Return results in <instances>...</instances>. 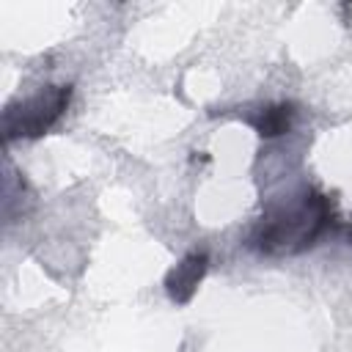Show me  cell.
Returning a JSON list of instances; mask_svg holds the SVG:
<instances>
[{
	"mask_svg": "<svg viewBox=\"0 0 352 352\" xmlns=\"http://www.w3.org/2000/svg\"><path fill=\"white\" fill-rule=\"evenodd\" d=\"M72 99V88L69 85H52L36 96H30L22 104H11L3 116V129H6V140L14 138H38L44 135L66 110Z\"/></svg>",
	"mask_w": 352,
	"mask_h": 352,
	"instance_id": "2",
	"label": "cell"
},
{
	"mask_svg": "<svg viewBox=\"0 0 352 352\" xmlns=\"http://www.w3.org/2000/svg\"><path fill=\"white\" fill-rule=\"evenodd\" d=\"M330 220V206L327 198L319 192H308L302 206L280 214L275 220H267L258 234L253 236V245L264 253H275V250H294L292 242H297V250H302L305 245H314V239L322 234V228Z\"/></svg>",
	"mask_w": 352,
	"mask_h": 352,
	"instance_id": "1",
	"label": "cell"
},
{
	"mask_svg": "<svg viewBox=\"0 0 352 352\" xmlns=\"http://www.w3.org/2000/svg\"><path fill=\"white\" fill-rule=\"evenodd\" d=\"M206 264H209L206 253H190L182 264H176V267L170 270V275H168V280H165L168 294H170L176 302H187V300L192 297L195 286L201 283V278H204V272H206Z\"/></svg>",
	"mask_w": 352,
	"mask_h": 352,
	"instance_id": "3",
	"label": "cell"
},
{
	"mask_svg": "<svg viewBox=\"0 0 352 352\" xmlns=\"http://www.w3.org/2000/svg\"><path fill=\"white\" fill-rule=\"evenodd\" d=\"M292 118H294V104L292 102H280V104H272V107L261 110L258 118L253 121V126H256V132L261 138H278V135L289 132Z\"/></svg>",
	"mask_w": 352,
	"mask_h": 352,
	"instance_id": "4",
	"label": "cell"
}]
</instances>
